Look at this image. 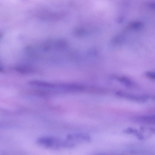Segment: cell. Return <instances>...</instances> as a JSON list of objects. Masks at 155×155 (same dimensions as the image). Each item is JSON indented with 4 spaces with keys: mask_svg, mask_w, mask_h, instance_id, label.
Here are the masks:
<instances>
[{
    "mask_svg": "<svg viewBox=\"0 0 155 155\" xmlns=\"http://www.w3.org/2000/svg\"><path fill=\"white\" fill-rule=\"evenodd\" d=\"M134 121L147 124L155 123V115L136 116L132 118Z\"/></svg>",
    "mask_w": 155,
    "mask_h": 155,
    "instance_id": "5b68a950",
    "label": "cell"
},
{
    "mask_svg": "<svg viewBox=\"0 0 155 155\" xmlns=\"http://www.w3.org/2000/svg\"><path fill=\"white\" fill-rule=\"evenodd\" d=\"M68 45V42L66 40L60 39L55 41L54 46L57 49H62L67 47Z\"/></svg>",
    "mask_w": 155,
    "mask_h": 155,
    "instance_id": "ba28073f",
    "label": "cell"
},
{
    "mask_svg": "<svg viewBox=\"0 0 155 155\" xmlns=\"http://www.w3.org/2000/svg\"><path fill=\"white\" fill-rule=\"evenodd\" d=\"M124 132L128 134H132L135 135L140 140H143L144 137L141 133L137 130L132 128H128L124 131Z\"/></svg>",
    "mask_w": 155,
    "mask_h": 155,
    "instance_id": "52a82bcc",
    "label": "cell"
},
{
    "mask_svg": "<svg viewBox=\"0 0 155 155\" xmlns=\"http://www.w3.org/2000/svg\"><path fill=\"white\" fill-rule=\"evenodd\" d=\"M123 19V18H119L118 19V21L121 22V21H122Z\"/></svg>",
    "mask_w": 155,
    "mask_h": 155,
    "instance_id": "5bb4252c",
    "label": "cell"
},
{
    "mask_svg": "<svg viewBox=\"0 0 155 155\" xmlns=\"http://www.w3.org/2000/svg\"><path fill=\"white\" fill-rule=\"evenodd\" d=\"M73 33L75 36L80 37L85 35L86 34V31L83 28H78L74 30Z\"/></svg>",
    "mask_w": 155,
    "mask_h": 155,
    "instance_id": "9c48e42d",
    "label": "cell"
},
{
    "mask_svg": "<svg viewBox=\"0 0 155 155\" xmlns=\"http://www.w3.org/2000/svg\"><path fill=\"white\" fill-rule=\"evenodd\" d=\"M66 140L74 146L77 144L90 142L91 138L86 134L74 133L68 134Z\"/></svg>",
    "mask_w": 155,
    "mask_h": 155,
    "instance_id": "7a4b0ae2",
    "label": "cell"
},
{
    "mask_svg": "<svg viewBox=\"0 0 155 155\" xmlns=\"http://www.w3.org/2000/svg\"><path fill=\"white\" fill-rule=\"evenodd\" d=\"M29 83L31 86L42 88L55 89L56 87V84L40 80H31Z\"/></svg>",
    "mask_w": 155,
    "mask_h": 155,
    "instance_id": "277c9868",
    "label": "cell"
},
{
    "mask_svg": "<svg viewBox=\"0 0 155 155\" xmlns=\"http://www.w3.org/2000/svg\"><path fill=\"white\" fill-rule=\"evenodd\" d=\"M149 7L152 9H154L155 4L154 3H151L149 5Z\"/></svg>",
    "mask_w": 155,
    "mask_h": 155,
    "instance_id": "4fadbf2b",
    "label": "cell"
},
{
    "mask_svg": "<svg viewBox=\"0 0 155 155\" xmlns=\"http://www.w3.org/2000/svg\"><path fill=\"white\" fill-rule=\"evenodd\" d=\"M145 75L148 78L154 80L155 78V75L154 72L152 71H147L146 72Z\"/></svg>",
    "mask_w": 155,
    "mask_h": 155,
    "instance_id": "8fae6325",
    "label": "cell"
},
{
    "mask_svg": "<svg viewBox=\"0 0 155 155\" xmlns=\"http://www.w3.org/2000/svg\"><path fill=\"white\" fill-rule=\"evenodd\" d=\"M115 78L121 83L128 87L134 86V84L130 79L125 77H115Z\"/></svg>",
    "mask_w": 155,
    "mask_h": 155,
    "instance_id": "8992f818",
    "label": "cell"
},
{
    "mask_svg": "<svg viewBox=\"0 0 155 155\" xmlns=\"http://www.w3.org/2000/svg\"><path fill=\"white\" fill-rule=\"evenodd\" d=\"M37 143L43 147L53 149L72 147L71 145L66 139L63 140L54 137H40L37 140Z\"/></svg>",
    "mask_w": 155,
    "mask_h": 155,
    "instance_id": "6da1fadb",
    "label": "cell"
},
{
    "mask_svg": "<svg viewBox=\"0 0 155 155\" xmlns=\"http://www.w3.org/2000/svg\"><path fill=\"white\" fill-rule=\"evenodd\" d=\"M122 38L120 36H117L114 38L112 40V42L114 44L120 43L122 41Z\"/></svg>",
    "mask_w": 155,
    "mask_h": 155,
    "instance_id": "7c38bea8",
    "label": "cell"
},
{
    "mask_svg": "<svg viewBox=\"0 0 155 155\" xmlns=\"http://www.w3.org/2000/svg\"><path fill=\"white\" fill-rule=\"evenodd\" d=\"M2 71V69L1 67L0 66V72Z\"/></svg>",
    "mask_w": 155,
    "mask_h": 155,
    "instance_id": "9a60e30c",
    "label": "cell"
},
{
    "mask_svg": "<svg viewBox=\"0 0 155 155\" xmlns=\"http://www.w3.org/2000/svg\"><path fill=\"white\" fill-rule=\"evenodd\" d=\"M143 26L142 23L139 21H135L131 23L129 27L131 28L137 30L140 29L142 28Z\"/></svg>",
    "mask_w": 155,
    "mask_h": 155,
    "instance_id": "30bf717a",
    "label": "cell"
},
{
    "mask_svg": "<svg viewBox=\"0 0 155 155\" xmlns=\"http://www.w3.org/2000/svg\"><path fill=\"white\" fill-rule=\"evenodd\" d=\"M116 94L120 97L141 103L146 101L151 97L150 96L147 95L137 96L119 91L116 92Z\"/></svg>",
    "mask_w": 155,
    "mask_h": 155,
    "instance_id": "3957f363",
    "label": "cell"
}]
</instances>
